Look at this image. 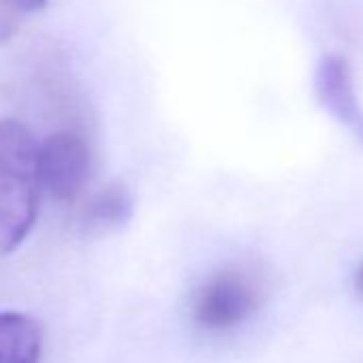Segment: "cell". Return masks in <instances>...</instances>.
Segmentation results:
<instances>
[{
	"mask_svg": "<svg viewBox=\"0 0 363 363\" xmlns=\"http://www.w3.org/2000/svg\"><path fill=\"white\" fill-rule=\"evenodd\" d=\"M316 99L320 107L363 143V105L354 88V75L348 60L340 54H327L316 67Z\"/></svg>",
	"mask_w": 363,
	"mask_h": 363,
	"instance_id": "obj_4",
	"label": "cell"
},
{
	"mask_svg": "<svg viewBox=\"0 0 363 363\" xmlns=\"http://www.w3.org/2000/svg\"><path fill=\"white\" fill-rule=\"evenodd\" d=\"M133 216V197L122 184H111L99 191L82 214V225L88 231H109L126 225Z\"/></svg>",
	"mask_w": 363,
	"mask_h": 363,
	"instance_id": "obj_6",
	"label": "cell"
},
{
	"mask_svg": "<svg viewBox=\"0 0 363 363\" xmlns=\"http://www.w3.org/2000/svg\"><path fill=\"white\" fill-rule=\"evenodd\" d=\"M39 143L18 120H0V257L18 250L39 212Z\"/></svg>",
	"mask_w": 363,
	"mask_h": 363,
	"instance_id": "obj_1",
	"label": "cell"
},
{
	"mask_svg": "<svg viewBox=\"0 0 363 363\" xmlns=\"http://www.w3.org/2000/svg\"><path fill=\"white\" fill-rule=\"evenodd\" d=\"M43 329L22 312H0V363H39Z\"/></svg>",
	"mask_w": 363,
	"mask_h": 363,
	"instance_id": "obj_5",
	"label": "cell"
},
{
	"mask_svg": "<svg viewBox=\"0 0 363 363\" xmlns=\"http://www.w3.org/2000/svg\"><path fill=\"white\" fill-rule=\"evenodd\" d=\"M48 0H0V11L22 22L24 16L45 9Z\"/></svg>",
	"mask_w": 363,
	"mask_h": 363,
	"instance_id": "obj_7",
	"label": "cell"
},
{
	"mask_svg": "<svg viewBox=\"0 0 363 363\" xmlns=\"http://www.w3.org/2000/svg\"><path fill=\"white\" fill-rule=\"evenodd\" d=\"M354 291L363 297V263L354 272Z\"/></svg>",
	"mask_w": 363,
	"mask_h": 363,
	"instance_id": "obj_8",
	"label": "cell"
},
{
	"mask_svg": "<svg viewBox=\"0 0 363 363\" xmlns=\"http://www.w3.org/2000/svg\"><path fill=\"white\" fill-rule=\"evenodd\" d=\"M90 147L86 139L71 130L50 135L39 143L37 173L39 184L56 201L73 203L90 177Z\"/></svg>",
	"mask_w": 363,
	"mask_h": 363,
	"instance_id": "obj_3",
	"label": "cell"
},
{
	"mask_svg": "<svg viewBox=\"0 0 363 363\" xmlns=\"http://www.w3.org/2000/svg\"><path fill=\"white\" fill-rule=\"evenodd\" d=\"M261 280L242 267H227L208 278L193 297V318L208 331H227L246 323L261 306Z\"/></svg>",
	"mask_w": 363,
	"mask_h": 363,
	"instance_id": "obj_2",
	"label": "cell"
}]
</instances>
